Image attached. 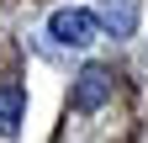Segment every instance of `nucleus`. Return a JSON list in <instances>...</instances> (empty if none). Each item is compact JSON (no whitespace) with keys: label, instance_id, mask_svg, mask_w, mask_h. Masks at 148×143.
<instances>
[{"label":"nucleus","instance_id":"nucleus-1","mask_svg":"<svg viewBox=\"0 0 148 143\" xmlns=\"http://www.w3.org/2000/svg\"><path fill=\"white\" fill-rule=\"evenodd\" d=\"M48 37L64 43V48H90V43L101 37V16L85 11V6H64V11L48 16Z\"/></svg>","mask_w":148,"mask_h":143},{"label":"nucleus","instance_id":"nucleus-2","mask_svg":"<svg viewBox=\"0 0 148 143\" xmlns=\"http://www.w3.org/2000/svg\"><path fill=\"white\" fill-rule=\"evenodd\" d=\"M111 101V69L106 64H85L74 74V90H69V111H101Z\"/></svg>","mask_w":148,"mask_h":143},{"label":"nucleus","instance_id":"nucleus-3","mask_svg":"<svg viewBox=\"0 0 148 143\" xmlns=\"http://www.w3.org/2000/svg\"><path fill=\"white\" fill-rule=\"evenodd\" d=\"M27 122V90L21 85H0V138H16Z\"/></svg>","mask_w":148,"mask_h":143},{"label":"nucleus","instance_id":"nucleus-4","mask_svg":"<svg viewBox=\"0 0 148 143\" xmlns=\"http://www.w3.org/2000/svg\"><path fill=\"white\" fill-rule=\"evenodd\" d=\"M132 16H138V0H116V11H101V21L111 27V32H116V37H127V32H132Z\"/></svg>","mask_w":148,"mask_h":143}]
</instances>
